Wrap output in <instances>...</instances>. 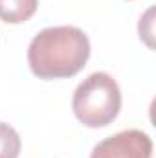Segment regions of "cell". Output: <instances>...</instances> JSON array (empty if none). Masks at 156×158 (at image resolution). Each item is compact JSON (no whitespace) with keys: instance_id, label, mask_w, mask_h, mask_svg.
I'll list each match as a JSON object with an SVG mask.
<instances>
[{"instance_id":"cell-1","label":"cell","mask_w":156,"mask_h":158,"mask_svg":"<svg viewBox=\"0 0 156 158\" xmlns=\"http://www.w3.org/2000/svg\"><path fill=\"white\" fill-rule=\"evenodd\" d=\"M90 57V40L76 26H53L39 31L28 46L30 70L39 79L74 77Z\"/></svg>"},{"instance_id":"cell-2","label":"cell","mask_w":156,"mask_h":158,"mask_svg":"<svg viewBox=\"0 0 156 158\" xmlns=\"http://www.w3.org/2000/svg\"><path fill=\"white\" fill-rule=\"evenodd\" d=\"M76 118L92 129L107 127L121 110V90L107 72H94L79 83L72 98Z\"/></svg>"},{"instance_id":"cell-3","label":"cell","mask_w":156,"mask_h":158,"mask_svg":"<svg viewBox=\"0 0 156 158\" xmlns=\"http://www.w3.org/2000/svg\"><path fill=\"white\" fill-rule=\"evenodd\" d=\"M153 140L140 129H127L105 138L94 149L90 158H151Z\"/></svg>"},{"instance_id":"cell-4","label":"cell","mask_w":156,"mask_h":158,"mask_svg":"<svg viewBox=\"0 0 156 158\" xmlns=\"http://www.w3.org/2000/svg\"><path fill=\"white\" fill-rule=\"evenodd\" d=\"M39 7V0H0V20L22 24L30 20Z\"/></svg>"},{"instance_id":"cell-5","label":"cell","mask_w":156,"mask_h":158,"mask_svg":"<svg viewBox=\"0 0 156 158\" xmlns=\"http://www.w3.org/2000/svg\"><path fill=\"white\" fill-rule=\"evenodd\" d=\"M22 142L18 132L9 125L0 121V158H18Z\"/></svg>"},{"instance_id":"cell-6","label":"cell","mask_w":156,"mask_h":158,"mask_svg":"<svg viewBox=\"0 0 156 158\" xmlns=\"http://www.w3.org/2000/svg\"><path fill=\"white\" fill-rule=\"evenodd\" d=\"M153 13H154V9L151 7L140 19V37L147 42L149 48H153Z\"/></svg>"}]
</instances>
